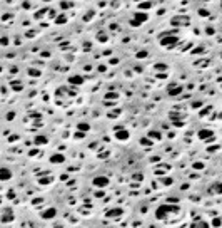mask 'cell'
<instances>
[{
	"mask_svg": "<svg viewBox=\"0 0 222 228\" xmlns=\"http://www.w3.org/2000/svg\"><path fill=\"white\" fill-rule=\"evenodd\" d=\"M149 19V13L147 12H142V10H139V12L134 13V19H132V27H139L140 24H144L145 20Z\"/></svg>",
	"mask_w": 222,
	"mask_h": 228,
	"instance_id": "1",
	"label": "cell"
},
{
	"mask_svg": "<svg viewBox=\"0 0 222 228\" xmlns=\"http://www.w3.org/2000/svg\"><path fill=\"white\" fill-rule=\"evenodd\" d=\"M92 184H94L95 188H107V186H109V178L104 176V174H99V176L94 178Z\"/></svg>",
	"mask_w": 222,
	"mask_h": 228,
	"instance_id": "2",
	"label": "cell"
},
{
	"mask_svg": "<svg viewBox=\"0 0 222 228\" xmlns=\"http://www.w3.org/2000/svg\"><path fill=\"white\" fill-rule=\"evenodd\" d=\"M197 136H199V139L200 141H212L214 139V131L212 129H200L199 133H197Z\"/></svg>",
	"mask_w": 222,
	"mask_h": 228,
	"instance_id": "3",
	"label": "cell"
},
{
	"mask_svg": "<svg viewBox=\"0 0 222 228\" xmlns=\"http://www.w3.org/2000/svg\"><path fill=\"white\" fill-rule=\"evenodd\" d=\"M174 206H169V205H162L159 210H157V218H166L167 216V213L169 211H174Z\"/></svg>",
	"mask_w": 222,
	"mask_h": 228,
	"instance_id": "4",
	"label": "cell"
},
{
	"mask_svg": "<svg viewBox=\"0 0 222 228\" xmlns=\"http://www.w3.org/2000/svg\"><path fill=\"white\" fill-rule=\"evenodd\" d=\"M177 40H179V39L177 37H166V39H160V45H162V47H174V45L175 44H177Z\"/></svg>",
	"mask_w": 222,
	"mask_h": 228,
	"instance_id": "5",
	"label": "cell"
},
{
	"mask_svg": "<svg viewBox=\"0 0 222 228\" xmlns=\"http://www.w3.org/2000/svg\"><path fill=\"white\" fill-rule=\"evenodd\" d=\"M12 169H9V168H5V166H3V168H0V180L2 181H9L10 178H12Z\"/></svg>",
	"mask_w": 222,
	"mask_h": 228,
	"instance_id": "6",
	"label": "cell"
},
{
	"mask_svg": "<svg viewBox=\"0 0 222 228\" xmlns=\"http://www.w3.org/2000/svg\"><path fill=\"white\" fill-rule=\"evenodd\" d=\"M64 161H65V156L60 154V153H55V154L50 156V163H52V165H62Z\"/></svg>",
	"mask_w": 222,
	"mask_h": 228,
	"instance_id": "7",
	"label": "cell"
},
{
	"mask_svg": "<svg viewBox=\"0 0 222 228\" xmlns=\"http://www.w3.org/2000/svg\"><path fill=\"white\" fill-rule=\"evenodd\" d=\"M55 215H57V210L55 208H49V210H45V211L40 213V216L44 220H52V218H55Z\"/></svg>",
	"mask_w": 222,
	"mask_h": 228,
	"instance_id": "8",
	"label": "cell"
},
{
	"mask_svg": "<svg viewBox=\"0 0 222 228\" xmlns=\"http://www.w3.org/2000/svg\"><path fill=\"white\" fill-rule=\"evenodd\" d=\"M129 131L127 129H117L115 131V139H119V141H127L129 139Z\"/></svg>",
	"mask_w": 222,
	"mask_h": 228,
	"instance_id": "9",
	"label": "cell"
},
{
	"mask_svg": "<svg viewBox=\"0 0 222 228\" xmlns=\"http://www.w3.org/2000/svg\"><path fill=\"white\" fill-rule=\"evenodd\" d=\"M69 82L72 86H82V84H84V77H82V76H70Z\"/></svg>",
	"mask_w": 222,
	"mask_h": 228,
	"instance_id": "10",
	"label": "cell"
},
{
	"mask_svg": "<svg viewBox=\"0 0 222 228\" xmlns=\"http://www.w3.org/2000/svg\"><path fill=\"white\" fill-rule=\"evenodd\" d=\"M179 92H182V86H179V84H170L169 86V94L170 96H177Z\"/></svg>",
	"mask_w": 222,
	"mask_h": 228,
	"instance_id": "11",
	"label": "cell"
},
{
	"mask_svg": "<svg viewBox=\"0 0 222 228\" xmlns=\"http://www.w3.org/2000/svg\"><path fill=\"white\" fill-rule=\"evenodd\" d=\"M122 213H124L122 208H112V210H109V211H105V215L110 216V218H115V216H120Z\"/></svg>",
	"mask_w": 222,
	"mask_h": 228,
	"instance_id": "12",
	"label": "cell"
},
{
	"mask_svg": "<svg viewBox=\"0 0 222 228\" xmlns=\"http://www.w3.org/2000/svg\"><path fill=\"white\" fill-rule=\"evenodd\" d=\"M210 191L216 195H222V183L220 181H216V183H212V186H210Z\"/></svg>",
	"mask_w": 222,
	"mask_h": 228,
	"instance_id": "13",
	"label": "cell"
},
{
	"mask_svg": "<svg viewBox=\"0 0 222 228\" xmlns=\"http://www.w3.org/2000/svg\"><path fill=\"white\" fill-rule=\"evenodd\" d=\"M95 39H97L100 44H104V42H107V40H109V35H107L105 32H99V34H97V37H95Z\"/></svg>",
	"mask_w": 222,
	"mask_h": 228,
	"instance_id": "14",
	"label": "cell"
},
{
	"mask_svg": "<svg viewBox=\"0 0 222 228\" xmlns=\"http://www.w3.org/2000/svg\"><path fill=\"white\" fill-rule=\"evenodd\" d=\"M147 136L150 138V139H160V138H162V134H160L159 131H149Z\"/></svg>",
	"mask_w": 222,
	"mask_h": 228,
	"instance_id": "15",
	"label": "cell"
},
{
	"mask_svg": "<svg viewBox=\"0 0 222 228\" xmlns=\"http://www.w3.org/2000/svg\"><path fill=\"white\" fill-rule=\"evenodd\" d=\"M47 138L45 136H42V134H38V136H35V142H37V144H47Z\"/></svg>",
	"mask_w": 222,
	"mask_h": 228,
	"instance_id": "16",
	"label": "cell"
},
{
	"mask_svg": "<svg viewBox=\"0 0 222 228\" xmlns=\"http://www.w3.org/2000/svg\"><path fill=\"white\" fill-rule=\"evenodd\" d=\"M179 22H185V24H189V19H187V17H175V19H172V24H174V25H177Z\"/></svg>",
	"mask_w": 222,
	"mask_h": 228,
	"instance_id": "17",
	"label": "cell"
},
{
	"mask_svg": "<svg viewBox=\"0 0 222 228\" xmlns=\"http://www.w3.org/2000/svg\"><path fill=\"white\" fill-rule=\"evenodd\" d=\"M77 129H78V131H84V133H85V131L90 129V126H89L87 123H78V124H77Z\"/></svg>",
	"mask_w": 222,
	"mask_h": 228,
	"instance_id": "18",
	"label": "cell"
},
{
	"mask_svg": "<svg viewBox=\"0 0 222 228\" xmlns=\"http://www.w3.org/2000/svg\"><path fill=\"white\" fill-rule=\"evenodd\" d=\"M140 144L142 146H152V141H150V138L147 136V138H142L140 139Z\"/></svg>",
	"mask_w": 222,
	"mask_h": 228,
	"instance_id": "19",
	"label": "cell"
},
{
	"mask_svg": "<svg viewBox=\"0 0 222 228\" xmlns=\"http://www.w3.org/2000/svg\"><path fill=\"white\" fill-rule=\"evenodd\" d=\"M139 7H140V9H150V7H152V3H150V2H140V3H139Z\"/></svg>",
	"mask_w": 222,
	"mask_h": 228,
	"instance_id": "20",
	"label": "cell"
},
{
	"mask_svg": "<svg viewBox=\"0 0 222 228\" xmlns=\"http://www.w3.org/2000/svg\"><path fill=\"white\" fill-rule=\"evenodd\" d=\"M12 89H15V91H22V84H20V82H12Z\"/></svg>",
	"mask_w": 222,
	"mask_h": 228,
	"instance_id": "21",
	"label": "cell"
},
{
	"mask_svg": "<svg viewBox=\"0 0 222 228\" xmlns=\"http://www.w3.org/2000/svg\"><path fill=\"white\" fill-rule=\"evenodd\" d=\"M147 55H149V52H145V51H140V52L137 54L139 59H144V57H147Z\"/></svg>",
	"mask_w": 222,
	"mask_h": 228,
	"instance_id": "22",
	"label": "cell"
},
{
	"mask_svg": "<svg viewBox=\"0 0 222 228\" xmlns=\"http://www.w3.org/2000/svg\"><path fill=\"white\" fill-rule=\"evenodd\" d=\"M155 69H157V70H166V69H167V66H166V64H157Z\"/></svg>",
	"mask_w": 222,
	"mask_h": 228,
	"instance_id": "23",
	"label": "cell"
},
{
	"mask_svg": "<svg viewBox=\"0 0 222 228\" xmlns=\"http://www.w3.org/2000/svg\"><path fill=\"white\" fill-rule=\"evenodd\" d=\"M212 225H216V226H219V225H222V220H219V218L212 220Z\"/></svg>",
	"mask_w": 222,
	"mask_h": 228,
	"instance_id": "24",
	"label": "cell"
},
{
	"mask_svg": "<svg viewBox=\"0 0 222 228\" xmlns=\"http://www.w3.org/2000/svg\"><path fill=\"white\" fill-rule=\"evenodd\" d=\"M65 20H67V19H65V15H60L59 19H57V24H62V22H65Z\"/></svg>",
	"mask_w": 222,
	"mask_h": 228,
	"instance_id": "25",
	"label": "cell"
},
{
	"mask_svg": "<svg viewBox=\"0 0 222 228\" xmlns=\"http://www.w3.org/2000/svg\"><path fill=\"white\" fill-rule=\"evenodd\" d=\"M199 15H202V17H207V15H209V12H207V10H199Z\"/></svg>",
	"mask_w": 222,
	"mask_h": 228,
	"instance_id": "26",
	"label": "cell"
},
{
	"mask_svg": "<svg viewBox=\"0 0 222 228\" xmlns=\"http://www.w3.org/2000/svg\"><path fill=\"white\" fill-rule=\"evenodd\" d=\"M69 7H70L69 2H62V9H69Z\"/></svg>",
	"mask_w": 222,
	"mask_h": 228,
	"instance_id": "27",
	"label": "cell"
},
{
	"mask_svg": "<svg viewBox=\"0 0 222 228\" xmlns=\"http://www.w3.org/2000/svg\"><path fill=\"white\" fill-rule=\"evenodd\" d=\"M194 166H195V168H200V169H202V168H204V165H202V163H200V165H199V163H195V165H194Z\"/></svg>",
	"mask_w": 222,
	"mask_h": 228,
	"instance_id": "28",
	"label": "cell"
},
{
	"mask_svg": "<svg viewBox=\"0 0 222 228\" xmlns=\"http://www.w3.org/2000/svg\"><path fill=\"white\" fill-rule=\"evenodd\" d=\"M44 2H50V0H44Z\"/></svg>",
	"mask_w": 222,
	"mask_h": 228,
	"instance_id": "29",
	"label": "cell"
}]
</instances>
